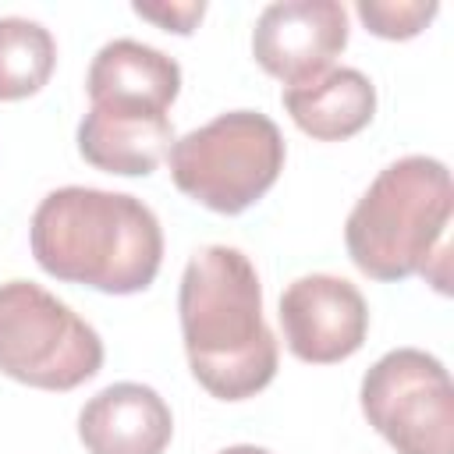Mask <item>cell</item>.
<instances>
[{"mask_svg": "<svg viewBox=\"0 0 454 454\" xmlns=\"http://www.w3.org/2000/svg\"><path fill=\"white\" fill-rule=\"evenodd\" d=\"M181 340L192 376L220 401H245L277 376V337L262 319V284L234 245L199 248L177 287Z\"/></svg>", "mask_w": 454, "mask_h": 454, "instance_id": "6da1fadb", "label": "cell"}, {"mask_svg": "<svg viewBox=\"0 0 454 454\" xmlns=\"http://www.w3.org/2000/svg\"><path fill=\"white\" fill-rule=\"evenodd\" d=\"M28 241L43 273L103 294L145 291L163 262L156 213L135 195L85 184L50 192L32 213Z\"/></svg>", "mask_w": 454, "mask_h": 454, "instance_id": "7a4b0ae2", "label": "cell"}, {"mask_svg": "<svg viewBox=\"0 0 454 454\" xmlns=\"http://www.w3.org/2000/svg\"><path fill=\"white\" fill-rule=\"evenodd\" d=\"M454 184L447 163L433 156H401L376 174L344 223L351 262L372 280H408L447 270V223Z\"/></svg>", "mask_w": 454, "mask_h": 454, "instance_id": "3957f363", "label": "cell"}, {"mask_svg": "<svg viewBox=\"0 0 454 454\" xmlns=\"http://www.w3.org/2000/svg\"><path fill=\"white\" fill-rule=\"evenodd\" d=\"M284 135L259 110H227L174 138L170 177L192 202L238 216L255 206L284 170Z\"/></svg>", "mask_w": 454, "mask_h": 454, "instance_id": "277c9868", "label": "cell"}, {"mask_svg": "<svg viewBox=\"0 0 454 454\" xmlns=\"http://www.w3.org/2000/svg\"><path fill=\"white\" fill-rule=\"evenodd\" d=\"M103 369L99 333L32 280L0 284V372L35 390H74Z\"/></svg>", "mask_w": 454, "mask_h": 454, "instance_id": "5b68a950", "label": "cell"}, {"mask_svg": "<svg viewBox=\"0 0 454 454\" xmlns=\"http://www.w3.org/2000/svg\"><path fill=\"white\" fill-rule=\"evenodd\" d=\"M362 415L397 454H454V387L419 348L387 351L362 376Z\"/></svg>", "mask_w": 454, "mask_h": 454, "instance_id": "8992f818", "label": "cell"}, {"mask_svg": "<svg viewBox=\"0 0 454 454\" xmlns=\"http://www.w3.org/2000/svg\"><path fill=\"white\" fill-rule=\"evenodd\" d=\"M280 326L294 358L309 365H333L365 344L369 305L351 280L309 273L280 294Z\"/></svg>", "mask_w": 454, "mask_h": 454, "instance_id": "52a82bcc", "label": "cell"}, {"mask_svg": "<svg viewBox=\"0 0 454 454\" xmlns=\"http://www.w3.org/2000/svg\"><path fill=\"white\" fill-rule=\"evenodd\" d=\"M348 46V11L337 0L270 4L252 28V57L277 82L305 85L330 71Z\"/></svg>", "mask_w": 454, "mask_h": 454, "instance_id": "ba28073f", "label": "cell"}, {"mask_svg": "<svg viewBox=\"0 0 454 454\" xmlns=\"http://www.w3.org/2000/svg\"><path fill=\"white\" fill-rule=\"evenodd\" d=\"M85 89L92 106L99 110L167 117L170 103L181 92V67L156 46H145L138 39H114L92 57Z\"/></svg>", "mask_w": 454, "mask_h": 454, "instance_id": "9c48e42d", "label": "cell"}, {"mask_svg": "<svg viewBox=\"0 0 454 454\" xmlns=\"http://www.w3.org/2000/svg\"><path fill=\"white\" fill-rule=\"evenodd\" d=\"M170 436L174 415L145 383H110L78 411V440L89 454H163Z\"/></svg>", "mask_w": 454, "mask_h": 454, "instance_id": "30bf717a", "label": "cell"}, {"mask_svg": "<svg viewBox=\"0 0 454 454\" xmlns=\"http://www.w3.org/2000/svg\"><path fill=\"white\" fill-rule=\"evenodd\" d=\"M174 145L170 117H142L89 106L78 124V153L85 163L121 177L153 174Z\"/></svg>", "mask_w": 454, "mask_h": 454, "instance_id": "8fae6325", "label": "cell"}, {"mask_svg": "<svg viewBox=\"0 0 454 454\" xmlns=\"http://www.w3.org/2000/svg\"><path fill=\"white\" fill-rule=\"evenodd\" d=\"M284 110L305 135L344 142L376 117V85L358 67H330L316 82L284 89Z\"/></svg>", "mask_w": 454, "mask_h": 454, "instance_id": "7c38bea8", "label": "cell"}, {"mask_svg": "<svg viewBox=\"0 0 454 454\" xmlns=\"http://www.w3.org/2000/svg\"><path fill=\"white\" fill-rule=\"evenodd\" d=\"M57 67L50 28L32 18H0V103L35 96Z\"/></svg>", "mask_w": 454, "mask_h": 454, "instance_id": "4fadbf2b", "label": "cell"}, {"mask_svg": "<svg viewBox=\"0 0 454 454\" xmlns=\"http://www.w3.org/2000/svg\"><path fill=\"white\" fill-rule=\"evenodd\" d=\"M362 25L380 39H411L419 35L440 11L436 0H358Z\"/></svg>", "mask_w": 454, "mask_h": 454, "instance_id": "5bb4252c", "label": "cell"}, {"mask_svg": "<svg viewBox=\"0 0 454 454\" xmlns=\"http://www.w3.org/2000/svg\"><path fill=\"white\" fill-rule=\"evenodd\" d=\"M131 11L138 14V18H145V21H153V25H160L163 32H177V35H192L195 32V25L202 21V14H206V4L202 0H188V4H142V0H135L131 4Z\"/></svg>", "mask_w": 454, "mask_h": 454, "instance_id": "9a60e30c", "label": "cell"}, {"mask_svg": "<svg viewBox=\"0 0 454 454\" xmlns=\"http://www.w3.org/2000/svg\"><path fill=\"white\" fill-rule=\"evenodd\" d=\"M220 454H270L266 447H255V443H234V447H223Z\"/></svg>", "mask_w": 454, "mask_h": 454, "instance_id": "2e32d148", "label": "cell"}]
</instances>
